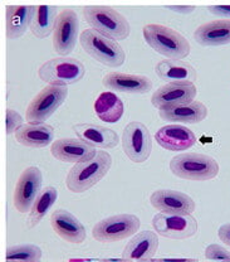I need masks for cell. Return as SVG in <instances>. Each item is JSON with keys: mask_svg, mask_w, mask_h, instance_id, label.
<instances>
[{"mask_svg": "<svg viewBox=\"0 0 230 262\" xmlns=\"http://www.w3.org/2000/svg\"><path fill=\"white\" fill-rule=\"evenodd\" d=\"M24 125V119L20 114L13 108H7L5 114V127H7V135L15 134L18 129Z\"/></svg>", "mask_w": 230, "mask_h": 262, "instance_id": "cell-30", "label": "cell"}, {"mask_svg": "<svg viewBox=\"0 0 230 262\" xmlns=\"http://www.w3.org/2000/svg\"><path fill=\"white\" fill-rule=\"evenodd\" d=\"M122 149L131 162L145 163L152 151V136L147 126L139 121L126 125L122 133Z\"/></svg>", "mask_w": 230, "mask_h": 262, "instance_id": "cell-9", "label": "cell"}, {"mask_svg": "<svg viewBox=\"0 0 230 262\" xmlns=\"http://www.w3.org/2000/svg\"><path fill=\"white\" fill-rule=\"evenodd\" d=\"M140 225V218L135 214L123 213L111 215L96 223L92 228V236L101 244H113L135 236L139 232Z\"/></svg>", "mask_w": 230, "mask_h": 262, "instance_id": "cell-8", "label": "cell"}, {"mask_svg": "<svg viewBox=\"0 0 230 262\" xmlns=\"http://www.w3.org/2000/svg\"><path fill=\"white\" fill-rule=\"evenodd\" d=\"M158 248V236L156 232H137L127 242L122 252V258L131 262H150Z\"/></svg>", "mask_w": 230, "mask_h": 262, "instance_id": "cell-18", "label": "cell"}, {"mask_svg": "<svg viewBox=\"0 0 230 262\" xmlns=\"http://www.w3.org/2000/svg\"><path fill=\"white\" fill-rule=\"evenodd\" d=\"M218 236L221 242L230 246V223H225V225L220 226L218 231Z\"/></svg>", "mask_w": 230, "mask_h": 262, "instance_id": "cell-33", "label": "cell"}, {"mask_svg": "<svg viewBox=\"0 0 230 262\" xmlns=\"http://www.w3.org/2000/svg\"><path fill=\"white\" fill-rule=\"evenodd\" d=\"M37 5H7L5 7V31L10 40L21 38L31 31Z\"/></svg>", "mask_w": 230, "mask_h": 262, "instance_id": "cell-20", "label": "cell"}, {"mask_svg": "<svg viewBox=\"0 0 230 262\" xmlns=\"http://www.w3.org/2000/svg\"><path fill=\"white\" fill-rule=\"evenodd\" d=\"M150 262H199L198 258H155L153 257L152 260H150Z\"/></svg>", "mask_w": 230, "mask_h": 262, "instance_id": "cell-35", "label": "cell"}, {"mask_svg": "<svg viewBox=\"0 0 230 262\" xmlns=\"http://www.w3.org/2000/svg\"><path fill=\"white\" fill-rule=\"evenodd\" d=\"M67 97V87L48 84L31 101L26 111V120L33 125L45 124L44 121L61 107Z\"/></svg>", "mask_w": 230, "mask_h": 262, "instance_id": "cell-7", "label": "cell"}, {"mask_svg": "<svg viewBox=\"0 0 230 262\" xmlns=\"http://www.w3.org/2000/svg\"><path fill=\"white\" fill-rule=\"evenodd\" d=\"M84 20L92 29L113 40H125L131 32V26L125 15L105 5H88L83 8Z\"/></svg>", "mask_w": 230, "mask_h": 262, "instance_id": "cell-3", "label": "cell"}, {"mask_svg": "<svg viewBox=\"0 0 230 262\" xmlns=\"http://www.w3.org/2000/svg\"><path fill=\"white\" fill-rule=\"evenodd\" d=\"M101 262H131V261L125 260V258H121V260H113V258H106V260H101Z\"/></svg>", "mask_w": 230, "mask_h": 262, "instance_id": "cell-36", "label": "cell"}, {"mask_svg": "<svg viewBox=\"0 0 230 262\" xmlns=\"http://www.w3.org/2000/svg\"><path fill=\"white\" fill-rule=\"evenodd\" d=\"M51 154L59 162L77 164L93 159L97 154V150L95 146L78 138H64L58 139L52 144Z\"/></svg>", "mask_w": 230, "mask_h": 262, "instance_id": "cell-15", "label": "cell"}, {"mask_svg": "<svg viewBox=\"0 0 230 262\" xmlns=\"http://www.w3.org/2000/svg\"><path fill=\"white\" fill-rule=\"evenodd\" d=\"M58 14L59 13L57 12V7L37 5L31 26L32 34L38 39H45L49 35L53 34L54 24H56Z\"/></svg>", "mask_w": 230, "mask_h": 262, "instance_id": "cell-27", "label": "cell"}, {"mask_svg": "<svg viewBox=\"0 0 230 262\" xmlns=\"http://www.w3.org/2000/svg\"><path fill=\"white\" fill-rule=\"evenodd\" d=\"M79 43L87 54L111 68L121 67L126 61V52L117 40L109 39L95 29H84L79 35Z\"/></svg>", "mask_w": 230, "mask_h": 262, "instance_id": "cell-4", "label": "cell"}, {"mask_svg": "<svg viewBox=\"0 0 230 262\" xmlns=\"http://www.w3.org/2000/svg\"><path fill=\"white\" fill-rule=\"evenodd\" d=\"M145 40L166 59L181 61L190 54L191 46L182 34L163 24H146L142 29Z\"/></svg>", "mask_w": 230, "mask_h": 262, "instance_id": "cell-2", "label": "cell"}, {"mask_svg": "<svg viewBox=\"0 0 230 262\" xmlns=\"http://www.w3.org/2000/svg\"><path fill=\"white\" fill-rule=\"evenodd\" d=\"M205 258L216 262H230V252L220 245H209L205 248Z\"/></svg>", "mask_w": 230, "mask_h": 262, "instance_id": "cell-31", "label": "cell"}, {"mask_svg": "<svg viewBox=\"0 0 230 262\" xmlns=\"http://www.w3.org/2000/svg\"><path fill=\"white\" fill-rule=\"evenodd\" d=\"M57 198H58V190L54 187H52V185H48L44 189H42V192L39 193V195L35 199L31 212H29L28 221H27L29 228H33L39 225L40 221L45 217L47 213L51 211L52 207L54 206Z\"/></svg>", "mask_w": 230, "mask_h": 262, "instance_id": "cell-28", "label": "cell"}, {"mask_svg": "<svg viewBox=\"0 0 230 262\" xmlns=\"http://www.w3.org/2000/svg\"><path fill=\"white\" fill-rule=\"evenodd\" d=\"M86 75V68L81 61L70 57H57L47 61L38 70L42 81L53 86H70L79 82Z\"/></svg>", "mask_w": 230, "mask_h": 262, "instance_id": "cell-6", "label": "cell"}, {"mask_svg": "<svg viewBox=\"0 0 230 262\" xmlns=\"http://www.w3.org/2000/svg\"><path fill=\"white\" fill-rule=\"evenodd\" d=\"M194 39L204 47L230 45V20L218 19L201 24L194 32Z\"/></svg>", "mask_w": 230, "mask_h": 262, "instance_id": "cell-22", "label": "cell"}, {"mask_svg": "<svg viewBox=\"0 0 230 262\" xmlns=\"http://www.w3.org/2000/svg\"><path fill=\"white\" fill-rule=\"evenodd\" d=\"M155 140L169 151H184L198 143L195 134L185 125H165L155 134Z\"/></svg>", "mask_w": 230, "mask_h": 262, "instance_id": "cell-17", "label": "cell"}, {"mask_svg": "<svg viewBox=\"0 0 230 262\" xmlns=\"http://www.w3.org/2000/svg\"><path fill=\"white\" fill-rule=\"evenodd\" d=\"M209 110L206 106L200 101H193L186 105H180L176 107L165 108V110L158 111L161 119L164 121L171 122H181V124H199L204 121L208 117Z\"/></svg>", "mask_w": 230, "mask_h": 262, "instance_id": "cell-23", "label": "cell"}, {"mask_svg": "<svg viewBox=\"0 0 230 262\" xmlns=\"http://www.w3.org/2000/svg\"><path fill=\"white\" fill-rule=\"evenodd\" d=\"M14 136L20 145L42 149L54 143V127L48 124H24Z\"/></svg>", "mask_w": 230, "mask_h": 262, "instance_id": "cell-24", "label": "cell"}, {"mask_svg": "<svg viewBox=\"0 0 230 262\" xmlns=\"http://www.w3.org/2000/svg\"><path fill=\"white\" fill-rule=\"evenodd\" d=\"M198 89L193 82H170L153 91L151 103L158 111L195 101Z\"/></svg>", "mask_w": 230, "mask_h": 262, "instance_id": "cell-13", "label": "cell"}, {"mask_svg": "<svg viewBox=\"0 0 230 262\" xmlns=\"http://www.w3.org/2000/svg\"><path fill=\"white\" fill-rule=\"evenodd\" d=\"M170 170L181 179L205 182L219 174V164L213 157L199 152H184L174 157L170 162Z\"/></svg>", "mask_w": 230, "mask_h": 262, "instance_id": "cell-5", "label": "cell"}, {"mask_svg": "<svg viewBox=\"0 0 230 262\" xmlns=\"http://www.w3.org/2000/svg\"><path fill=\"white\" fill-rule=\"evenodd\" d=\"M79 19L75 10L64 9L57 16L53 29V48L59 56L67 57L75 51L78 39Z\"/></svg>", "mask_w": 230, "mask_h": 262, "instance_id": "cell-12", "label": "cell"}, {"mask_svg": "<svg viewBox=\"0 0 230 262\" xmlns=\"http://www.w3.org/2000/svg\"><path fill=\"white\" fill-rule=\"evenodd\" d=\"M95 113L98 119L108 124H116L125 113L123 101L113 92H102L95 102Z\"/></svg>", "mask_w": 230, "mask_h": 262, "instance_id": "cell-26", "label": "cell"}, {"mask_svg": "<svg viewBox=\"0 0 230 262\" xmlns=\"http://www.w3.org/2000/svg\"><path fill=\"white\" fill-rule=\"evenodd\" d=\"M166 8L175 13H179V14H191L196 9L194 5H168Z\"/></svg>", "mask_w": 230, "mask_h": 262, "instance_id": "cell-34", "label": "cell"}, {"mask_svg": "<svg viewBox=\"0 0 230 262\" xmlns=\"http://www.w3.org/2000/svg\"><path fill=\"white\" fill-rule=\"evenodd\" d=\"M43 174L37 166H28L21 171L13 193V206L19 213L31 212L35 199L42 192Z\"/></svg>", "mask_w": 230, "mask_h": 262, "instance_id": "cell-11", "label": "cell"}, {"mask_svg": "<svg viewBox=\"0 0 230 262\" xmlns=\"http://www.w3.org/2000/svg\"><path fill=\"white\" fill-rule=\"evenodd\" d=\"M78 139L100 149H113L120 144V136L114 130L95 124H77L73 126Z\"/></svg>", "mask_w": 230, "mask_h": 262, "instance_id": "cell-21", "label": "cell"}, {"mask_svg": "<svg viewBox=\"0 0 230 262\" xmlns=\"http://www.w3.org/2000/svg\"><path fill=\"white\" fill-rule=\"evenodd\" d=\"M51 226L57 234L68 244H82L87 233L84 226L71 212L65 209H56L51 214Z\"/></svg>", "mask_w": 230, "mask_h": 262, "instance_id": "cell-19", "label": "cell"}, {"mask_svg": "<svg viewBox=\"0 0 230 262\" xmlns=\"http://www.w3.org/2000/svg\"><path fill=\"white\" fill-rule=\"evenodd\" d=\"M155 72L161 81L170 82H193L196 81L195 68L188 62L175 59H161L155 66Z\"/></svg>", "mask_w": 230, "mask_h": 262, "instance_id": "cell-25", "label": "cell"}, {"mask_svg": "<svg viewBox=\"0 0 230 262\" xmlns=\"http://www.w3.org/2000/svg\"><path fill=\"white\" fill-rule=\"evenodd\" d=\"M150 203L156 211L168 214H191L196 207L190 195L172 189L155 190L150 196Z\"/></svg>", "mask_w": 230, "mask_h": 262, "instance_id": "cell-14", "label": "cell"}, {"mask_svg": "<svg viewBox=\"0 0 230 262\" xmlns=\"http://www.w3.org/2000/svg\"><path fill=\"white\" fill-rule=\"evenodd\" d=\"M103 86L109 91L131 95H145L152 91V81L147 76L130 75L122 72H108L102 80Z\"/></svg>", "mask_w": 230, "mask_h": 262, "instance_id": "cell-16", "label": "cell"}, {"mask_svg": "<svg viewBox=\"0 0 230 262\" xmlns=\"http://www.w3.org/2000/svg\"><path fill=\"white\" fill-rule=\"evenodd\" d=\"M151 225L160 236L171 239H185L195 236L198 221L191 214H168L160 213L152 217Z\"/></svg>", "mask_w": 230, "mask_h": 262, "instance_id": "cell-10", "label": "cell"}, {"mask_svg": "<svg viewBox=\"0 0 230 262\" xmlns=\"http://www.w3.org/2000/svg\"><path fill=\"white\" fill-rule=\"evenodd\" d=\"M42 256V250L37 245H15L7 250V261L10 262H40Z\"/></svg>", "mask_w": 230, "mask_h": 262, "instance_id": "cell-29", "label": "cell"}, {"mask_svg": "<svg viewBox=\"0 0 230 262\" xmlns=\"http://www.w3.org/2000/svg\"><path fill=\"white\" fill-rule=\"evenodd\" d=\"M112 166V157L105 150L97 151L88 162L77 163L65 178V185L72 193H84L101 182Z\"/></svg>", "mask_w": 230, "mask_h": 262, "instance_id": "cell-1", "label": "cell"}, {"mask_svg": "<svg viewBox=\"0 0 230 262\" xmlns=\"http://www.w3.org/2000/svg\"><path fill=\"white\" fill-rule=\"evenodd\" d=\"M208 10L210 14L219 16L220 19H229L230 20V5H209Z\"/></svg>", "mask_w": 230, "mask_h": 262, "instance_id": "cell-32", "label": "cell"}, {"mask_svg": "<svg viewBox=\"0 0 230 262\" xmlns=\"http://www.w3.org/2000/svg\"><path fill=\"white\" fill-rule=\"evenodd\" d=\"M7 262H10V261H7Z\"/></svg>", "mask_w": 230, "mask_h": 262, "instance_id": "cell-37", "label": "cell"}]
</instances>
